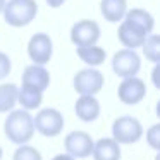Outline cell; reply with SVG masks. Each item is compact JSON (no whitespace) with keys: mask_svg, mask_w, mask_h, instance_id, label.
<instances>
[{"mask_svg":"<svg viewBox=\"0 0 160 160\" xmlns=\"http://www.w3.org/2000/svg\"><path fill=\"white\" fill-rule=\"evenodd\" d=\"M78 52V57H79L83 62H86L88 66L93 69V67L100 66V64L105 62V57H107V53H105V50L102 48V47H79V48H76Z\"/></svg>","mask_w":160,"mask_h":160,"instance_id":"2e32d148","label":"cell"},{"mask_svg":"<svg viewBox=\"0 0 160 160\" xmlns=\"http://www.w3.org/2000/svg\"><path fill=\"white\" fill-rule=\"evenodd\" d=\"M124 19L131 21L132 24L139 26L143 31H146L148 35H152L153 26H155V21H153V16L150 12H146L145 9H132V11H128L124 16Z\"/></svg>","mask_w":160,"mask_h":160,"instance_id":"e0dca14e","label":"cell"},{"mask_svg":"<svg viewBox=\"0 0 160 160\" xmlns=\"http://www.w3.org/2000/svg\"><path fill=\"white\" fill-rule=\"evenodd\" d=\"M5 136L12 143L22 146L33 138L35 126H33V115L26 110H12L5 119Z\"/></svg>","mask_w":160,"mask_h":160,"instance_id":"6da1fadb","label":"cell"},{"mask_svg":"<svg viewBox=\"0 0 160 160\" xmlns=\"http://www.w3.org/2000/svg\"><path fill=\"white\" fill-rule=\"evenodd\" d=\"M66 0H47V4L50 5V7H53V9H57V7H60V5L64 4Z\"/></svg>","mask_w":160,"mask_h":160,"instance_id":"cb8c5ba5","label":"cell"},{"mask_svg":"<svg viewBox=\"0 0 160 160\" xmlns=\"http://www.w3.org/2000/svg\"><path fill=\"white\" fill-rule=\"evenodd\" d=\"M71 40L78 48L97 45V42L100 40V26L97 21H91V19L78 21L71 28Z\"/></svg>","mask_w":160,"mask_h":160,"instance_id":"52a82bcc","label":"cell"},{"mask_svg":"<svg viewBox=\"0 0 160 160\" xmlns=\"http://www.w3.org/2000/svg\"><path fill=\"white\" fill-rule=\"evenodd\" d=\"M0 158H2V148H0Z\"/></svg>","mask_w":160,"mask_h":160,"instance_id":"4316f807","label":"cell"},{"mask_svg":"<svg viewBox=\"0 0 160 160\" xmlns=\"http://www.w3.org/2000/svg\"><path fill=\"white\" fill-rule=\"evenodd\" d=\"M33 126L35 129L43 136H53L60 134L64 129V115L57 108H42L38 114L33 117Z\"/></svg>","mask_w":160,"mask_h":160,"instance_id":"277c9868","label":"cell"},{"mask_svg":"<svg viewBox=\"0 0 160 160\" xmlns=\"http://www.w3.org/2000/svg\"><path fill=\"white\" fill-rule=\"evenodd\" d=\"M12 160H42V155H40V152L36 148H33V146L22 145L14 152Z\"/></svg>","mask_w":160,"mask_h":160,"instance_id":"44dd1931","label":"cell"},{"mask_svg":"<svg viewBox=\"0 0 160 160\" xmlns=\"http://www.w3.org/2000/svg\"><path fill=\"white\" fill-rule=\"evenodd\" d=\"M48 84H50V74L43 66L33 64V66L26 67L24 72H22V86L43 93L48 88Z\"/></svg>","mask_w":160,"mask_h":160,"instance_id":"7c38bea8","label":"cell"},{"mask_svg":"<svg viewBox=\"0 0 160 160\" xmlns=\"http://www.w3.org/2000/svg\"><path fill=\"white\" fill-rule=\"evenodd\" d=\"M4 18L9 26L22 28L28 26L38 14L36 0H9L4 5Z\"/></svg>","mask_w":160,"mask_h":160,"instance_id":"7a4b0ae2","label":"cell"},{"mask_svg":"<svg viewBox=\"0 0 160 160\" xmlns=\"http://www.w3.org/2000/svg\"><path fill=\"white\" fill-rule=\"evenodd\" d=\"M9 72H11V59L7 53L0 52V79H4Z\"/></svg>","mask_w":160,"mask_h":160,"instance_id":"603a6c76","label":"cell"},{"mask_svg":"<svg viewBox=\"0 0 160 160\" xmlns=\"http://www.w3.org/2000/svg\"><path fill=\"white\" fill-rule=\"evenodd\" d=\"M100 11L108 22H119L124 19L128 12V2L126 0H102Z\"/></svg>","mask_w":160,"mask_h":160,"instance_id":"9a60e30c","label":"cell"},{"mask_svg":"<svg viewBox=\"0 0 160 160\" xmlns=\"http://www.w3.org/2000/svg\"><path fill=\"white\" fill-rule=\"evenodd\" d=\"M158 45H160V38L157 35H150L146 36L145 43H143V52H145V57L152 62H157L158 60Z\"/></svg>","mask_w":160,"mask_h":160,"instance_id":"ffe728a7","label":"cell"},{"mask_svg":"<svg viewBox=\"0 0 160 160\" xmlns=\"http://www.w3.org/2000/svg\"><path fill=\"white\" fill-rule=\"evenodd\" d=\"M146 141L150 143V146L155 150L160 148V124H153L146 132Z\"/></svg>","mask_w":160,"mask_h":160,"instance_id":"7402d4cb","label":"cell"},{"mask_svg":"<svg viewBox=\"0 0 160 160\" xmlns=\"http://www.w3.org/2000/svg\"><path fill=\"white\" fill-rule=\"evenodd\" d=\"M112 69L117 76L124 78H136V74L141 69V59L136 53V50H128L122 48L114 53L112 57Z\"/></svg>","mask_w":160,"mask_h":160,"instance_id":"5b68a950","label":"cell"},{"mask_svg":"<svg viewBox=\"0 0 160 160\" xmlns=\"http://www.w3.org/2000/svg\"><path fill=\"white\" fill-rule=\"evenodd\" d=\"M143 136V126L132 115H122L112 124V139L117 145H131Z\"/></svg>","mask_w":160,"mask_h":160,"instance_id":"3957f363","label":"cell"},{"mask_svg":"<svg viewBox=\"0 0 160 160\" xmlns=\"http://www.w3.org/2000/svg\"><path fill=\"white\" fill-rule=\"evenodd\" d=\"M74 90L81 93V97H95L103 86V74L97 69H83L72 79Z\"/></svg>","mask_w":160,"mask_h":160,"instance_id":"8992f818","label":"cell"},{"mask_svg":"<svg viewBox=\"0 0 160 160\" xmlns=\"http://www.w3.org/2000/svg\"><path fill=\"white\" fill-rule=\"evenodd\" d=\"M119 100L124 102L126 105H136L145 98L146 95V86L145 81L139 78H128L119 84Z\"/></svg>","mask_w":160,"mask_h":160,"instance_id":"30bf717a","label":"cell"},{"mask_svg":"<svg viewBox=\"0 0 160 160\" xmlns=\"http://www.w3.org/2000/svg\"><path fill=\"white\" fill-rule=\"evenodd\" d=\"M18 102L24 107V110H33V108H38L43 102V93L35 91L31 88H18Z\"/></svg>","mask_w":160,"mask_h":160,"instance_id":"ac0fdd59","label":"cell"},{"mask_svg":"<svg viewBox=\"0 0 160 160\" xmlns=\"http://www.w3.org/2000/svg\"><path fill=\"white\" fill-rule=\"evenodd\" d=\"M52 160H74L72 157H69V155H55Z\"/></svg>","mask_w":160,"mask_h":160,"instance_id":"d4e9b609","label":"cell"},{"mask_svg":"<svg viewBox=\"0 0 160 160\" xmlns=\"http://www.w3.org/2000/svg\"><path fill=\"white\" fill-rule=\"evenodd\" d=\"M93 158L95 160H119L121 158V145L112 138H100L93 143Z\"/></svg>","mask_w":160,"mask_h":160,"instance_id":"4fadbf2b","label":"cell"},{"mask_svg":"<svg viewBox=\"0 0 160 160\" xmlns=\"http://www.w3.org/2000/svg\"><path fill=\"white\" fill-rule=\"evenodd\" d=\"M18 103V86L12 83L0 84V112H9Z\"/></svg>","mask_w":160,"mask_h":160,"instance_id":"d6986e66","label":"cell"},{"mask_svg":"<svg viewBox=\"0 0 160 160\" xmlns=\"http://www.w3.org/2000/svg\"><path fill=\"white\" fill-rule=\"evenodd\" d=\"M93 139L88 132L84 131H72L66 136L64 139V145H66L67 155L76 158H86V157L91 155L93 152Z\"/></svg>","mask_w":160,"mask_h":160,"instance_id":"9c48e42d","label":"cell"},{"mask_svg":"<svg viewBox=\"0 0 160 160\" xmlns=\"http://www.w3.org/2000/svg\"><path fill=\"white\" fill-rule=\"evenodd\" d=\"M4 5H5V0H0V12L4 11Z\"/></svg>","mask_w":160,"mask_h":160,"instance_id":"484cf974","label":"cell"},{"mask_svg":"<svg viewBox=\"0 0 160 160\" xmlns=\"http://www.w3.org/2000/svg\"><path fill=\"white\" fill-rule=\"evenodd\" d=\"M76 115L84 122H91L100 115V103L95 97H79L74 105Z\"/></svg>","mask_w":160,"mask_h":160,"instance_id":"5bb4252c","label":"cell"},{"mask_svg":"<svg viewBox=\"0 0 160 160\" xmlns=\"http://www.w3.org/2000/svg\"><path fill=\"white\" fill-rule=\"evenodd\" d=\"M52 52H53V45L47 33H36V35L31 36V40L28 43V55L35 62V66H45L47 62H50Z\"/></svg>","mask_w":160,"mask_h":160,"instance_id":"ba28073f","label":"cell"},{"mask_svg":"<svg viewBox=\"0 0 160 160\" xmlns=\"http://www.w3.org/2000/svg\"><path fill=\"white\" fill-rule=\"evenodd\" d=\"M117 36H119V42L128 50H136L138 47H143L146 36H150V35L146 31H143L139 26L132 24L131 21L122 19L121 26H119V31H117Z\"/></svg>","mask_w":160,"mask_h":160,"instance_id":"8fae6325","label":"cell"}]
</instances>
